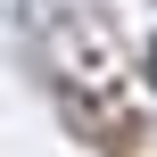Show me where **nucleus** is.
Segmentation results:
<instances>
[{
    "instance_id": "nucleus-1",
    "label": "nucleus",
    "mask_w": 157,
    "mask_h": 157,
    "mask_svg": "<svg viewBox=\"0 0 157 157\" xmlns=\"http://www.w3.org/2000/svg\"><path fill=\"white\" fill-rule=\"evenodd\" d=\"M149 83H157V41H149Z\"/></svg>"
}]
</instances>
